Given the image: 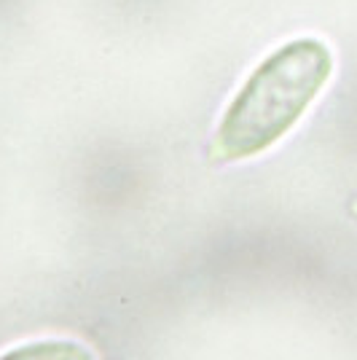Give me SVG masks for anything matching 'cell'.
Segmentation results:
<instances>
[{"instance_id":"2","label":"cell","mask_w":357,"mask_h":360,"mask_svg":"<svg viewBox=\"0 0 357 360\" xmlns=\"http://www.w3.org/2000/svg\"><path fill=\"white\" fill-rule=\"evenodd\" d=\"M0 360H94V355L75 342H32L6 352Z\"/></svg>"},{"instance_id":"1","label":"cell","mask_w":357,"mask_h":360,"mask_svg":"<svg viewBox=\"0 0 357 360\" xmlns=\"http://www.w3.org/2000/svg\"><path fill=\"white\" fill-rule=\"evenodd\" d=\"M333 75V51L320 38H293L247 75L226 108L212 143L215 159L239 162L283 140Z\"/></svg>"}]
</instances>
